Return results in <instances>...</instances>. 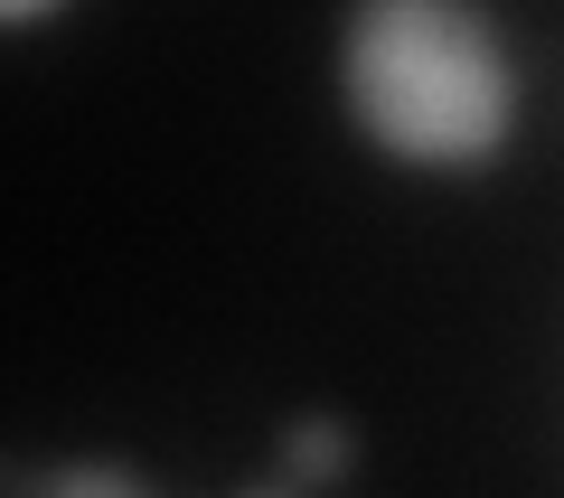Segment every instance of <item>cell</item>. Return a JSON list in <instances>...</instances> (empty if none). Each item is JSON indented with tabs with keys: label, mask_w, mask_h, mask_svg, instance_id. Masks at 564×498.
I'll list each match as a JSON object with an SVG mask.
<instances>
[{
	"label": "cell",
	"mask_w": 564,
	"mask_h": 498,
	"mask_svg": "<svg viewBox=\"0 0 564 498\" xmlns=\"http://www.w3.org/2000/svg\"><path fill=\"white\" fill-rule=\"evenodd\" d=\"M329 95L404 180H480L527 132V57L489 0H348Z\"/></svg>",
	"instance_id": "6da1fadb"
},
{
	"label": "cell",
	"mask_w": 564,
	"mask_h": 498,
	"mask_svg": "<svg viewBox=\"0 0 564 498\" xmlns=\"http://www.w3.org/2000/svg\"><path fill=\"white\" fill-rule=\"evenodd\" d=\"M348 470H358L348 414H292L282 423V461L263 470V489H321V479H348Z\"/></svg>",
	"instance_id": "7a4b0ae2"
},
{
	"label": "cell",
	"mask_w": 564,
	"mask_h": 498,
	"mask_svg": "<svg viewBox=\"0 0 564 498\" xmlns=\"http://www.w3.org/2000/svg\"><path fill=\"white\" fill-rule=\"evenodd\" d=\"M76 0H0V39H20V29H47V20H66Z\"/></svg>",
	"instance_id": "3957f363"
}]
</instances>
